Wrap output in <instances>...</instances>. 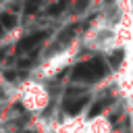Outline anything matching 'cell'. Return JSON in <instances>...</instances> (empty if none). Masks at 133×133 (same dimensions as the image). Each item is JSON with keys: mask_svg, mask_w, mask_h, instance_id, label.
<instances>
[{"mask_svg": "<svg viewBox=\"0 0 133 133\" xmlns=\"http://www.w3.org/2000/svg\"><path fill=\"white\" fill-rule=\"evenodd\" d=\"M87 96H79V98H69L66 102H64V110H69V112H77V110H81L85 104H87Z\"/></svg>", "mask_w": 133, "mask_h": 133, "instance_id": "1", "label": "cell"}]
</instances>
